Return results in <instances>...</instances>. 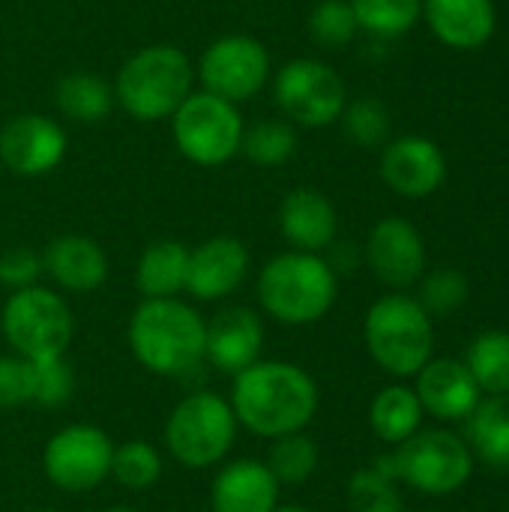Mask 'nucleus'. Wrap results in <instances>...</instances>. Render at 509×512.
I'll use <instances>...</instances> for the list:
<instances>
[{
    "label": "nucleus",
    "mask_w": 509,
    "mask_h": 512,
    "mask_svg": "<svg viewBox=\"0 0 509 512\" xmlns=\"http://www.w3.org/2000/svg\"><path fill=\"white\" fill-rule=\"evenodd\" d=\"M366 264L384 285L411 288L426 270V243L408 219L387 216L369 231Z\"/></svg>",
    "instance_id": "2eb2a0df"
},
{
    "label": "nucleus",
    "mask_w": 509,
    "mask_h": 512,
    "mask_svg": "<svg viewBox=\"0 0 509 512\" xmlns=\"http://www.w3.org/2000/svg\"><path fill=\"white\" fill-rule=\"evenodd\" d=\"M42 270L51 282L72 294H90L108 279V255L105 249L84 234L54 237L42 252Z\"/></svg>",
    "instance_id": "aec40b11"
},
{
    "label": "nucleus",
    "mask_w": 509,
    "mask_h": 512,
    "mask_svg": "<svg viewBox=\"0 0 509 512\" xmlns=\"http://www.w3.org/2000/svg\"><path fill=\"white\" fill-rule=\"evenodd\" d=\"M342 129L357 147H381L390 141V111L381 99L375 96H360L345 105L342 111Z\"/></svg>",
    "instance_id": "2f4dec72"
},
{
    "label": "nucleus",
    "mask_w": 509,
    "mask_h": 512,
    "mask_svg": "<svg viewBox=\"0 0 509 512\" xmlns=\"http://www.w3.org/2000/svg\"><path fill=\"white\" fill-rule=\"evenodd\" d=\"M30 405V360L0 357V408Z\"/></svg>",
    "instance_id": "4c0bfd02"
},
{
    "label": "nucleus",
    "mask_w": 509,
    "mask_h": 512,
    "mask_svg": "<svg viewBox=\"0 0 509 512\" xmlns=\"http://www.w3.org/2000/svg\"><path fill=\"white\" fill-rule=\"evenodd\" d=\"M468 372L474 375L483 396H504L509 393V333L507 330H486L480 333L465 357Z\"/></svg>",
    "instance_id": "bb28decb"
},
{
    "label": "nucleus",
    "mask_w": 509,
    "mask_h": 512,
    "mask_svg": "<svg viewBox=\"0 0 509 512\" xmlns=\"http://www.w3.org/2000/svg\"><path fill=\"white\" fill-rule=\"evenodd\" d=\"M189 249L180 240H156L150 243L135 264V288L144 300L177 297L186 288Z\"/></svg>",
    "instance_id": "b1692460"
},
{
    "label": "nucleus",
    "mask_w": 509,
    "mask_h": 512,
    "mask_svg": "<svg viewBox=\"0 0 509 512\" xmlns=\"http://www.w3.org/2000/svg\"><path fill=\"white\" fill-rule=\"evenodd\" d=\"M36 512H54V510H36Z\"/></svg>",
    "instance_id": "a19ab883"
},
{
    "label": "nucleus",
    "mask_w": 509,
    "mask_h": 512,
    "mask_svg": "<svg viewBox=\"0 0 509 512\" xmlns=\"http://www.w3.org/2000/svg\"><path fill=\"white\" fill-rule=\"evenodd\" d=\"M267 468L279 480V486H300L318 471V447L303 432L273 438Z\"/></svg>",
    "instance_id": "c756f323"
},
{
    "label": "nucleus",
    "mask_w": 509,
    "mask_h": 512,
    "mask_svg": "<svg viewBox=\"0 0 509 512\" xmlns=\"http://www.w3.org/2000/svg\"><path fill=\"white\" fill-rule=\"evenodd\" d=\"M381 474L423 495L444 498L459 492L474 474V453L465 438L447 429H423L375 462Z\"/></svg>",
    "instance_id": "423d86ee"
},
{
    "label": "nucleus",
    "mask_w": 509,
    "mask_h": 512,
    "mask_svg": "<svg viewBox=\"0 0 509 512\" xmlns=\"http://www.w3.org/2000/svg\"><path fill=\"white\" fill-rule=\"evenodd\" d=\"M369 426L384 444H405L423 426V405L417 393L405 384L384 387L369 405Z\"/></svg>",
    "instance_id": "a878e982"
},
{
    "label": "nucleus",
    "mask_w": 509,
    "mask_h": 512,
    "mask_svg": "<svg viewBox=\"0 0 509 512\" xmlns=\"http://www.w3.org/2000/svg\"><path fill=\"white\" fill-rule=\"evenodd\" d=\"M348 504H351V512H405L399 483L381 474L375 465L351 477Z\"/></svg>",
    "instance_id": "473e14b6"
},
{
    "label": "nucleus",
    "mask_w": 509,
    "mask_h": 512,
    "mask_svg": "<svg viewBox=\"0 0 509 512\" xmlns=\"http://www.w3.org/2000/svg\"><path fill=\"white\" fill-rule=\"evenodd\" d=\"M0 330L18 357L51 360L66 357L75 336V318L57 291L30 285L9 294L0 312Z\"/></svg>",
    "instance_id": "6e6552de"
},
{
    "label": "nucleus",
    "mask_w": 509,
    "mask_h": 512,
    "mask_svg": "<svg viewBox=\"0 0 509 512\" xmlns=\"http://www.w3.org/2000/svg\"><path fill=\"white\" fill-rule=\"evenodd\" d=\"M231 411L237 426L258 438L303 432L318 414V384L312 375L285 360H258L234 375Z\"/></svg>",
    "instance_id": "f257e3e1"
},
{
    "label": "nucleus",
    "mask_w": 509,
    "mask_h": 512,
    "mask_svg": "<svg viewBox=\"0 0 509 512\" xmlns=\"http://www.w3.org/2000/svg\"><path fill=\"white\" fill-rule=\"evenodd\" d=\"M273 96L285 120L306 129L333 126L345 105L348 90L342 75L315 57H294L273 75Z\"/></svg>",
    "instance_id": "9d476101"
},
{
    "label": "nucleus",
    "mask_w": 509,
    "mask_h": 512,
    "mask_svg": "<svg viewBox=\"0 0 509 512\" xmlns=\"http://www.w3.org/2000/svg\"><path fill=\"white\" fill-rule=\"evenodd\" d=\"M195 72L201 90L222 96L234 105L255 99L273 75L264 42L249 33H228L213 39L204 48Z\"/></svg>",
    "instance_id": "9b49d317"
},
{
    "label": "nucleus",
    "mask_w": 509,
    "mask_h": 512,
    "mask_svg": "<svg viewBox=\"0 0 509 512\" xmlns=\"http://www.w3.org/2000/svg\"><path fill=\"white\" fill-rule=\"evenodd\" d=\"M243 114L234 102L207 90H192L171 114V135L177 150L201 168H219L240 153Z\"/></svg>",
    "instance_id": "1a4fd4ad"
},
{
    "label": "nucleus",
    "mask_w": 509,
    "mask_h": 512,
    "mask_svg": "<svg viewBox=\"0 0 509 512\" xmlns=\"http://www.w3.org/2000/svg\"><path fill=\"white\" fill-rule=\"evenodd\" d=\"M468 294H471V285H468L465 273H459L453 267H441V270L420 276L417 303L429 315H453L468 303Z\"/></svg>",
    "instance_id": "72a5a7b5"
},
{
    "label": "nucleus",
    "mask_w": 509,
    "mask_h": 512,
    "mask_svg": "<svg viewBox=\"0 0 509 512\" xmlns=\"http://www.w3.org/2000/svg\"><path fill=\"white\" fill-rule=\"evenodd\" d=\"M429 512H438V510H429Z\"/></svg>",
    "instance_id": "79ce46f5"
},
{
    "label": "nucleus",
    "mask_w": 509,
    "mask_h": 512,
    "mask_svg": "<svg viewBox=\"0 0 509 512\" xmlns=\"http://www.w3.org/2000/svg\"><path fill=\"white\" fill-rule=\"evenodd\" d=\"M264 321L246 306H225L207 321L204 360L225 375H237L261 360Z\"/></svg>",
    "instance_id": "f3484780"
},
{
    "label": "nucleus",
    "mask_w": 509,
    "mask_h": 512,
    "mask_svg": "<svg viewBox=\"0 0 509 512\" xmlns=\"http://www.w3.org/2000/svg\"><path fill=\"white\" fill-rule=\"evenodd\" d=\"M273 512H309L306 507H297V504H291V507H276Z\"/></svg>",
    "instance_id": "58836bf2"
},
{
    "label": "nucleus",
    "mask_w": 509,
    "mask_h": 512,
    "mask_svg": "<svg viewBox=\"0 0 509 512\" xmlns=\"http://www.w3.org/2000/svg\"><path fill=\"white\" fill-rule=\"evenodd\" d=\"M54 105L66 120L93 126V123H102L117 102H114V87L102 81L99 75L69 72L54 87Z\"/></svg>",
    "instance_id": "393cba45"
},
{
    "label": "nucleus",
    "mask_w": 509,
    "mask_h": 512,
    "mask_svg": "<svg viewBox=\"0 0 509 512\" xmlns=\"http://www.w3.org/2000/svg\"><path fill=\"white\" fill-rule=\"evenodd\" d=\"M72 387H75V375L66 357L30 360V405L60 408L72 396Z\"/></svg>",
    "instance_id": "c9c22d12"
},
{
    "label": "nucleus",
    "mask_w": 509,
    "mask_h": 512,
    "mask_svg": "<svg viewBox=\"0 0 509 512\" xmlns=\"http://www.w3.org/2000/svg\"><path fill=\"white\" fill-rule=\"evenodd\" d=\"M204 336L207 321L195 306L177 297L141 300L129 318V348L135 360L162 378H180L201 366Z\"/></svg>",
    "instance_id": "f03ea898"
},
{
    "label": "nucleus",
    "mask_w": 509,
    "mask_h": 512,
    "mask_svg": "<svg viewBox=\"0 0 509 512\" xmlns=\"http://www.w3.org/2000/svg\"><path fill=\"white\" fill-rule=\"evenodd\" d=\"M351 9L357 15L360 30L393 39L408 33L420 21L423 0H351Z\"/></svg>",
    "instance_id": "c85d7f7f"
},
{
    "label": "nucleus",
    "mask_w": 509,
    "mask_h": 512,
    "mask_svg": "<svg viewBox=\"0 0 509 512\" xmlns=\"http://www.w3.org/2000/svg\"><path fill=\"white\" fill-rule=\"evenodd\" d=\"M240 153L258 168H279L297 153V129L288 120H258L243 129Z\"/></svg>",
    "instance_id": "cd10ccee"
},
{
    "label": "nucleus",
    "mask_w": 509,
    "mask_h": 512,
    "mask_svg": "<svg viewBox=\"0 0 509 512\" xmlns=\"http://www.w3.org/2000/svg\"><path fill=\"white\" fill-rule=\"evenodd\" d=\"M237 438L231 402L210 390L183 396L165 420V447L183 468L219 465Z\"/></svg>",
    "instance_id": "0eeeda50"
},
{
    "label": "nucleus",
    "mask_w": 509,
    "mask_h": 512,
    "mask_svg": "<svg viewBox=\"0 0 509 512\" xmlns=\"http://www.w3.org/2000/svg\"><path fill=\"white\" fill-rule=\"evenodd\" d=\"M279 231L291 249L321 255L336 243L339 213L324 192L312 186H300L291 189L279 204Z\"/></svg>",
    "instance_id": "6ab92c4d"
},
{
    "label": "nucleus",
    "mask_w": 509,
    "mask_h": 512,
    "mask_svg": "<svg viewBox=\"0 0 509 512\" xmlns=\"http://www.w3.org/2000/svg\"><path fill=\"white\" fill-rule=\"evenodd\" d=\"M210 507L213 512H273L279 507V480L267 462L237 459L213 477Z\"/></svg>",
    "instance_id": "412c9836"
},
{
    "label": "nucleus",
    "mask_w": 509,
    "mask_h": 512,
    "mask_svg": "<svg viewBox=\"0 0 509 512\" xmlns=\"http://www.w3.org/2000/svg\"><path fill=\"white\" fill-rule=\"evenodd\" d=\"M42 273H45L42 270V255L27 249V246H15V249L0 255V285H6L12 291L39 285Z\"/></svg>",
    "instance_id": "e433bc0d"
},
{
    "label": "nucleus",
    "mask_w": 509,
    "mask_h": 512,
    "mask_svg": "<svg viewBox=\"0 0 509 512\" xmlns=\"http://www.w3.org/2000/svg\"><path fill=\"white\" fill-rule=\"evenodd\" d=\"M249 273V249L228 234L210 237L201 246L189 249L186 267V294L204 303L231 297Z\"/></svg>",
    "instance_id": "dca6fc26"
},
{
    "label": "nucleus",
    "mask_w": 509,
    "mask_h": 512,
    "mask_svg": "<svg viewBox=\"0 0 509 512\" xmlns=\"http://www.w3.org/2000/svg\"><path fill=\"white\" fill-rule=\"evenodd\" d=\"M414 378V393L423 405V414L441 423H465L483 399L462 360H429Z\"/></svg>",
    "instance_id": "a211bd4d"
},
{
    "label": "nucleus",
    "mask_w": 509,
    "mask_h": 512,
    "mask_svg": "<svg viewBox=\"0 0 509 512\" xmlns=\"http://www.w3.org/2000/svg\"><path fill=\"white\" fill-rule=\"evenodd\" d=\"M360 24L351 0H321L309 12V36L324 48H345L357 36Z\"/></svg>",
    "instance_id": "f704fd0d"
},
{
    "label": "nucleus",
    "mask_w": 509,
    "mask_h": 512,
    "mask_svg": "<svg viewBox=\"0 0 509 512\" xmlns=\"http://www.w3.org/2000/svg\"><path fill=\"white\" fill-rule=\"evenodd\" d=\"M111 477L123 489H129V492H144V489L159 483V477H162V456L147 441H126V444L114 447Z\"/></svg>",
    "instance_id": "7c9ffc66"
},
{
    "label": "nucleus",
    "mask_w": 509,
    "mask_h": 512,
    "mask_svg": "<svg viewBox=\"0 0 509 512\" xmlns=\"http://www.w3.org/2000/svg\"><path fill=\"white\" fill-rule=\"evenodd\" d=\"M102 512H135L132 507H108V510H102Z\"/></svg>",
    "instance_id": "ea45409f"
},
{
    "label": "nucleus",
    "mask_w": 509,
    "mask_h": 512,
    "mask_svg": "<svg viewBox=\"0 0 509 512\" xmlns=\"http://www.w3.org/2000/svg\"><path fill=\"white\" fill-rule=\"evenodd\" d=\"M111 438L87 423H75L48 438L42 450V471L60 492L81 495L111 477Z\"/></svg>",
    "instance_id": "f8f14e48"
},
{
    "label": "nucleus",
    "mask_w": 509,
    "mask_h": 512,
    "mask_svg": "<svg viewBox=\"0 0 509 512\" xmlns=\"http://www.w3.org/2000/svg\"><path fill=\"white\" fill-rule=\"evenodd\" d=\"M471 453L492 471L509 474V393L486 396L465 420Z\"/></svg>",
    "instance_id": "5701e85b"
},
{
    "label": "nucleus",
    "mask_w": 509,
    "mask_h": 512,
    "mask_svg": "<svg viewBox=\"0 0 509 512\" xmlns=\"http://www.w3.org/2000/svg\"><path fill=\"white\" fill-rule=\"evenodd\" d=\"M381 177L402 198H429L447 177V156L426 135H402L384 144Z\"/></svg>",
    "instance_id": "4468645a"
},
{
    "label": "nucleus",
    "mask_w": 509,
    "mask_h": 512,
    "mask_svg": "<svg viewBox=\"0 0 509 512\" xmlns=\"http://www.w3.org/2000/svg\"><path fill=\"white\" fill-rule=\"evenodd\" d=\"M195 66L177 45L159 42L138 48L114 78V102L141 123L171 120V114L192 93Z\"/></svg>",
    "instance_id": "20e7f679"
},
{
    "label": "nucleus",
    "mask_w": 509,
    "mask_h": 512,
    "mask_svg": "<svg viewBox=\"0 0 509 512\" xmlns=\"http://www.w3.org/2000/svg\"><path fill=\"white\" fill-rule=\"evenodd\" d=\"M66 132L48 114H15L0 129V162L18 177H45L66 156Z\"/></svg>",
    "instance_id": "ddd939ff"
},
{
    "label": "nucleus",
    "mask_w": 509,
    "mask_h": 512,
    "mask_svg": "<svg viewBox=\"0 0 509 512\" xmlns=\"http://www.w3.org/2000/svg\"><path fill=\"white\" fill-rule=\"evenodd\" d=\"M429 30L456 51H471L495 36L498 12L492 0H423Z\"/></svg>",
    "instance_id": "4be33fe9"
},
{
    "label": "nucleus",
    "mask_w": 509,
    "mask_h": 512,
    "mask_svg": "<svg viewBox=\"0 0 509 512\" xmlns=\"http://www.w3.org/2000/svg\"><path fill=\"white\" fill-rule=\"evenodd\" d=\"M369 357L393 378H414L435 348L432 315L408 294H387L372 303L363 321Z\"/></svg>",
    "instance_id": "39448f33"
},
{
    "label": "nucleus",
    "mask_w": 509,
    "mask_h": 512,
    "mask_svg": "<svg viewBox=\"0 0 509 512\" xmlns=\"http://www.w3.org/2000/svg\"><path fill=\"white\" fill-rule=\"evenodd\" d=\"M258 303L261 309L288 327H306L321 321L339 294L336 270L318 252L288 249L270 258L258 273Z\"/></svg>",
    "instance_id": "7ed1b4c3"
}]
</instances>
